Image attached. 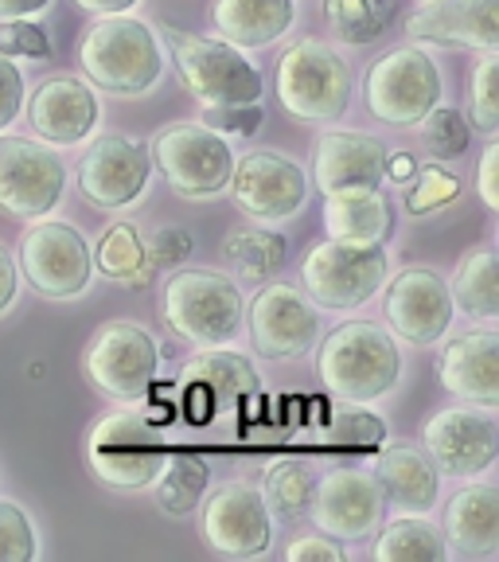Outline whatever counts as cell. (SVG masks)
I'll use <instances>...</instances> for the list:
<instances>
[{"mask_svg":"<svg viewBox=\"0 0 499 562\" xmlns=\"http://www.w3.org/2000/svg\"><path fill=\"white\" fill-rule=\"evenodd\" d=\"M207 481H211V469L203 457L180 453V457H172V461H165L160 476L152 481L157 484L160 512H168V516H175V519L192 516L203 496H207Z\"/></svg>","mask_w":499,"mask_h":562,"instance_id":"d6a6232c","label":"cell"},{"mask_svg":"<svg viewBox=\"0 0 499 562\" xmlns=\"http://www.w3.org/2000/svg\"><path fill=\"white\" fill-rule=\"evenodd\" d=\"M16 293H20V270H16V258L9 255V246L0 243V316H4L12 305H16Z\"/></svg>","mask_w":499,"mask_h":562,"instance_id":"7dc6e473","label":"cell"},{"mask_svg":"<svg viewBox=\"0 0 499 562\" xmlns=\"http://www.w3.org/2000/svg\"><path fill=\"white\" fill-rule=\"evenodd\" d=\"M16 270L39 297L70 301L82 297L94 278V255L90 243L75 223L63 220H35L20 235L16 246Z\"/></svg>","mask_w":499,"mask_h":562,"instance_id":"30bf717a","label":"cell"},{"mask_svg":"<svg viewBox=\"0 0 499 562\" xmlns=\"http://www.w3.org/2000/svg\"><path fill=\"white\" fill-rule=\"evenodd\" d=\"M79 67L94 90L140 98L165 75V52L145 20L117 12V16H98L87 27L79 40Z\"/></svg>","mask_w":499,"mask_h":562,"instance_id":"7a4b0ae2","label":"cell"},{"mask_svg":"<svg viewBox=\"0 0 499 562\" xmlns=\"http://www.w3.org/2000/svg\"><path fill=\"white\" fill-rule=\"evenodd\" d=\"M67 165L35 137H12L0 130V211L12 220H44L63 203Z\"/></svg>","mask_w":499,"mask_h":562,"instance_id":"7c38bea8","label":"cell"},{"mask_svg":"<svg viewBox=\"0 0 499 562\" xmlns=\"http://www.w3.org/2000/svg\"><path fill=\"white\" fill-rule=\"evenodd\" d=\"M230 200L254 223L293 220L308 200V172L277 149H254L235 160L230 172Z\"/></svg>","mask_w":499,"mask_h":562,"instance_id":"5bb4252c","label":"cell"},{"mask_svg":"<svg viewBox=\"0 0 499 562\" xmlns=\"http://www.w3.org/2000/svg\"><path fill=\"white\" fill-rule=\"evenodd\" d=\"M297 20V0H215L211 24L215 35L242 52L277 44Z\"/></svg>","mask_w":499,"mask_h":562,"instance_id":"4316f807","label":"cell"},{"mask_svg":"<svg viewBox=\"0 0 499 562\" xmlns=\"http://www.w3.org/2000/svg\"><path fill=\"white\" fill-rule=\"evenodd\" d=\"M223 255L235 266L238 278L270 281V278H277L285 258H290V243H285V235H277V231L246 223V227H235L223 238Z\"/></svg>","mask_w":499,"mask_h":562,"instance_id":"4dcf8cb0","label":"cell"},{"mask_svg":"<svg viewBox=\"0 0 499 562\" xmlns=\"http://www.w3.org/2000/svg\"><path fill=\"white\" fill-rule=\"evenodd\" d=\"M421 140H426V149L433 153L438 160H453L473 145V125L461 110H449V105H433L430 114L418 122Z\"/></svg>","mask_w":499,"mask_h":562,"instance_id":"8d00e7d4","label":"cell"},{"mask_svg":"<svg viewBox=\"0 0 499 562\" xmlns=\"http://www.w3.org/2000/svg\"><path fill=\"white\" fill-rule=\"evenodd\" d=\"M325 231L336 243H383L390 203L378 188H340L325 195Z\"/></svg>","mask_w":499,"mask_h":562,"instance_id":"83f0119b","label":"cell"},{"mask_svg":"<svg viewBox=\"0 0 499 562\" xmlns=\"http://www.w3.org/2000/svg\"><path fill=\"white\" fill-rule=\"evenodd\" d=\"M75 4L90 16H117V12H133L140 0H75Z\"/></svg>","mask_w":499,"mask_h":562,"instance_id":"f907efd6","label":"cell"},{"mask_svg":"<svg viewBox=\"0 0 499 562\" xmlns=\"http://www.w3.org/2000/svg\"><path fill=\"white\" fill-rule=\"evenodd\" d=\"M445 547L465 559H491L499 551V488L468 484L445 504L441 516Z\"/></svg>","mask_w":499,"mask_h":562,"instance_id":"d4e9b609","label":"cell"},{"mask_svg":"<svg viewBox=\"0 0 499 562\" xmlns=\"http://www.w3.org/2000/svg\"><path fill=\"white\" fill-rule=\"evenodd\" d=\"M375 481L383 488V501L410 512V516H426V512L438 508L441 473L426 457V449L386 446L375 461Z\"/></svg>","mask_w":499,"mask_h":562,"instance_id":"484cf974","label":"cell"},{"mask_svg":"<svg viewBox=\"0 0 499 562\" xmlns=\"http://www.w3.org/2000/svg\"><path fill=\"white\" fill-rule=\"evenodd\" d=\"M371 559L375 562H445L449 547L445 536L430 519L421 516H398L378 531V539L371 543Z\"/></svg>","mask_w":499,"mask_h":562,"instance_id":"f546056e","label":"cell"},{"mask_svg":"<svg viewBox=\"0 0 499 562\" xmlns=\"http://www.w3.org/2000/svg\"><path fill=\"white\" fill-rule=\"evenodd\" d=\"M90 255H94L98 270L105 278L122 281V285H145L149 273L157 270L149 258V246H145V238H140V231L133 223H114L102 235L98 250H90Z\"/></svg>","mask_w":499,"mask_h":562,"instance_id":"1f68e13d","label":"cell"},{"mask_svg":"<svg viewBox=\"0 0 499 562\" xmlns=\"http://www.w3.org/2000/svg\"><path fill=\"white\" fill-rule=\"evenodd\" d=\"M273 87L285 114L297 122H340L351 105V63L325 40H297L273 70Z\"/></svg>","mask_w":499,"mask_h":562,"instance_id":"3957f363","label":"cell"},{"mask_svg":"<svg viewBox=\"0 0 499 562\" xmlns=\"http://www.w3.org/2000/svg\"><path fill=\"white\" fill-rule=\"evenodd\" d=\"M449 293L453 305L465 308L476 321H496L499 316V270H496V250L491 246H476L456 262L453 278H449Z\"/></svg>","mask_w":499,"mask_h":562,"instance_id":"f1b7e54d","label":"cell"},{"mask_svg":"<svg viewBox=\"0 0 499 562\" xmlns=\"http://www.w3.org/2000/svg\"><path fill=\"white\" fill-rule=\"evenodd\" d=\"M160 348L149 328L133 321H105L82 351V375L117 403H140L160 379Z\"/></svg>","mask_w":499,"mask_h":562,"instance_id":"9c48e42d","label":"cell"},{"mask_svg":"<svg viewBox=\"0 0 499 562\" xmlns=\"http://www.w3.org/2000/svg\"><path fill=\"white\" fill-rule=\"evenodd\" d=\"M0 55H9V59H47L52 40L32 20H4L0 24Z\"/></svg>","mask_w":499,"mask_h":562,"instance_id":"60d3db41","label":"cell"},{"mask_svg":"<svg viewBox=\"0 0 499 562\" xmlns=\"http://www.w3.org/2000/svg\"><path fill=\"white\" fill-rule=\"evenodd\" d=\"M172 63L188 94H195L203 105H238L262 102L265 79L258 63L242 55V47L227 44L219 35H195L180 27H165Z\"/></svg>","mask_w":499,"mask_h":562,"instance_id":"5b68a950","label":"cell"},{"mask_svg":"<svg viewBox=\"0 0 499 562\" xmlns=\"http://www.w3.org/2000/svg\"><path fill=\"white\" fill-rule=\"evenodd\" d=\"M496 168H499V145L496 137L488 140V149L480 157V200L488 211H499V180H496Z\"/></svg>","mask_w":499,"mask_h":562,"instance_id":"bcb514c9","label":"cell"},{"mask_svg":"<svg viewBox=\"0 0 499 562\" xmlns=\"http://www.w3.org/2000/svg\"><path fill=\"white\" fill-rule=\"evenodd\" d=\"M468 114H473L476 133L496 137L499 133V55L480 52L473 75H468Z\"/></svg>","mask_w":499,"mask_h":562,"instance_id":"d590c367","label":"cell"},{"mask_svg":"<svg viewBox=\"0 0 499 562\" xmlns=\"http://www.w3.org/2000/svg\"><path fill=\"white\" fill-rule=\"evenodd\" d=\"M421 446L438 473L456 476V481H473L488 473L499 457V426L488 414V406H445L430 414L421 426Z\"/></svg>","mask_w":499,"mask_h":562,"instance_id":"4fadbf2b","label":"cell"},{"mask_svg":"<svg viewBox=\"0 0 499 562\" xmlns=\"http://www.w3.org/2000/svg\"><path fill=\"white\" fill-rule=\"evenodd\" d=\"M246 313H250V340L262 360H300L320 340V313L308 293L290 281H270Z\"/></svg>","mask_w":499,"mask_h":562,"instance_id":"2e32d148","label":"cell"},{"mask_svg":"<svg viewBox=\"0 0 499 562\" xmlns=\"http://www.w3.org/2000/svg\"><path fill=\"white\" fill-rule=\"evenodd\" d=\"M386 297H383V316H386V333L395 340H406L413 348H430L441 336L453 328V293H449V281L441 278L430 266H406L398 278L383 281Z\"/></svg>","mask_w":499,"mask_h":562,"instance_id":"9a60e30c","label":"cell"},{"mask_svg":"<svg viewBox=\"0 0 499 562\" xmlns=\"http://www.w3.org/2000/svg\"><path fill=\"white\" fill-rule=\"evenodd\" d=\"M285 559L290 562H348L343 554V543L332 536H297L290 547H285Z\"/></svg>","mask_w":499,"mask_h":562,"instance_id":"ee69618b","label":"cell"},{"mask_svg":"<svg viewBox=\"0 0 499 562\" xmlns=\"http://www.w3.org/2000/svg\"><path fill=\"white\" fill-rule=\"evenodd\" d=\"M328 441H332V446H348V449H375L386 441V422L367 411L336 414L332 430H328Z\"/></svg>","mask_w":499,"mask_h":562,"instance_id":"ab89813d","label":"cell"},{"mask_svg":"<svg viewBox=\"0 0 499 562\" xmlns=\"http://www.w3.org/2000/svg\"><path fill=\"white\" fill-rule=\"evenodd\" d=\"M203 504V539L227 559H258L273 543V512L262 492L242 481H227Z\"/></svg>","mask_w":499,"mask_h":562,"instance_id":"ac0fdd59","label":"cell"},{"mask_svg":"<svg viewBox=\"0 0 499 562\" xmlns=\"http://www.w3.org/2000/svg\"><path fill=\"white\" fill-rule=\"evenodd\" d=\"M98 117H102V102H98L94 87L75 75H52L27 98V125L32 137L55 145V149H75L82 140L94 137Z\"/></svg>","mask_w":499,"mask_h":562,"instance_id":"ffe728a7","label":"cell"},{"mask_svg":"<svg viewBox=\"0 0 499 562\" xmlns=\"http://www.w3.org/2000/svg\"><path fill=\"white\" fill-rule=\"evenodd\" d=\"M398 12V0H325V20L336 40L343 44H375L390 27Z\"/></svg>","mask_w":499,"mask_h":562,"instance_id":"836d02e7","label":"cell"},{"mask_svg":"<svg viewBox=\"0 0 499 562\" xmlns=\"http://www.w3.org/2000/svg\"><path fill=\"white\" fill-rule=\"evenodd\" d=\"M383 488H378L375 473L363 469H332L328 476H320L313 488V524L325 536L340 539V543H360L371 539L383 524Z\"/></svg>","mask_w":499,"mask_h":562,"instance_id":"d6986e66","label":"cell"},{"mask_svg":"<svg viewBox=\"0 0 499 562\" xmlns=\"http://www.w3.org/2000/svg\"><path fill=\"white\" fill-rule=\"evenodd\" d=\"M499 0H426L410 12L406 32L421 44L499 52Z\"/></svg>","mask_w":499,"mask_h":562,"instance_id":"44dd1931","label":"cell"},{"mask_svg":"<svg viewBox=\"0 0 499 562\" xmlns=\"http://www.w3.org/2000/svg\"><path fill=\"white\" fill-rule=\"evenodd\" d=\"M165 325L180 340L219 348L242 333L246 297L238 281L219 270H175L165 281Z\"/></svg>","mask_w":499,"mask_h":562,"instance_id":"277c9868","label":"cell"},{"mask_svg":"<svg viewBox=\"0 0 499 562\" xmlns=\"http://www.w3.org/2000/svg\"><path fill=\"white\" fill-rule=\"evenodd\" d=\"M316 371L340 403L367 406L398 386L402 351H398L395 336L375 321H343L316 351Z\"/></svg>","mask_w":499,"mask_h":562,"instance_id":"6da1fadb","label":"cell"},{"mask_svg":"<svg viewBox=\"0 0 499 562\" xmlns=\"http://www.w3.org/2000/svg\"><path fill=\"white\" fill-rule=\"evenodd\" d=\"M413 172H418V160H413L410 153H406V149H398V153L386 149V176H390L395 184H406Z\"/></svg>","mask_w":499,"mask_h":562,"instance_id":"681fc988","label":"cell"},{"mask_svg":"<svg viewBox=\"0 0 499 562\" xmlns=\"http://www.w3.org/2000/svg\"><path fill=\"white\" fill-rule=\"evenodd\" d=\"M152 165L168 180L175 195L184 200H215L230 188L235 172V149L230 137L215 133L207 122H175L152 137Z\"/></svg>","mask_w":499,"mask_h":562,"instance_id":"8992f818","label":"cell"},{"mask_svg":"<svg viewBox=\"0 0 499 562\" xmlns=\"http://www.w3.org/2000/svg\"><path fill=\"white\" fill-rule=\"evenodd\" d=\"M24 98H27L24 70L9 55H0V130H9L16 122L20 110H24Z\"/></svg>","mask_w":499,"mask_h":562,"instance_id":"7bdbcfd3","label":"cell"},{"mask_svg":"<svg viewBox=\"0 0 499 562\" xmlns=\"http://www.w3.org/2000/svg\"><path fill=\"white\" fill-rule=\"evenodd\" d=\"M363 102L383 125H418L441 102V70L413 44L390 47L363 75Z\"/></svg>","mask_w":499,"mask_h":562,"instance_id":"8fae6325","label":"cell"},{"mask_svg":"<svg viewBox=\"0 0 499 562\" xmlns=\"http://www.w3.org/2000/svg\"><path fill=\"white\" fill-rule=\"evenodd\" d=\"M168 453L157 426L137 411H114L87 434V465L94 481L117 492L149 488L165 469Z\"/></svg>","mask_w":499,"mask_h":562,"instance_id":"52a82bcc","label":"cell"},{"mask_svg":"<svg viewBox=\"0 0 499 562\" xmlns=\"http://www.w3.org/2000/svg\"><path fill=\"white\" fill-rule=\"evenodd\" d=\"M203 122L211 125L223 137H254L265 122L262 102H238V105H207V117Z\"/></svg>","mask_w":499,"mask_h":562,"instance_id":"b9f144b4","label":"cell"},{"mask_svg":"<svg viewBox=\"0 0 499 562\" xmlns=\"http://www.w3.org/2000/svg\"><path fill=\"white\" fill-rule=\"evenodd\" d=\"M39 554L35 524L16 501H0V562H32Z\"/></svg>","mask_w":499,"mask_h":562,"instance_id":"f35d334b","label":"cell"},{"mask_svg":"<svg viewBox=\"0 0 499 562\" xmlns=\"http://www.w3.org/2000/svg\"><path fill=\"white\" fill-rule=\"evenodd\" d=\"M390 258L383 243H316L308 246L305 262H300V281L316 308L328 313H351V308L367 305L383 290Z\"/></svg>","mask_w":499,"mask_h":562,"instance_id":"ba28073f","label":"cell"},{"mask_svg":"<svg viewBox=\"0 0 499 562\" xmlns=\"http://www.w3.org/2000/svg\"><path fill=\"white\" fill-rule=\"evenodd\" d=\"M456 195H461V180L441 165L418 168V172L406 180V211L418 215V220L449 207V203H456Z\"/></svg>","mask_w":499,"mask_h":562,"instance_id":"74e56055","label":"cell"},{"mask_svg":"<svg viewBox=\"0 0 499 562\" xmlns=\"http://www.w3.org/2000/svg\"><path fill=\"white\" fill-rule=\"evenodd\" d=\"M52 0H0V24L4 20H32L47 9Z\"/></svg>","mask_w":499,"mask_h":562,"instance_id":"c3c4849f","label":"cell"},{"mask_svg":"<svg viewBox=\"0 0 499 562\" xmlns=\"http://www.w3.org/2000/svg\"><path fill=\"white\" fill-rule=\"evenodd\" d=\"M313 488H316L313 473H308L300 461H277V465L265 469L262 488H258V492H262V501L270 504L273 516L293 519V516H305V512H308Z\"/></svg>","mask_w":499,"mask_h":562,"instance_id":"e575fe53","label":"cell"},{"mask_svg":"<svg viewBox=\"0 0 499 562\" xmlns=\"http://www.w3.org/2000/svg\"><path fill=\"white\" fill-rule=\"evenodd\" d=\"M152 180L149 145H140L122 133H105L90 145V153L79 165V192L90 207L122 211L145 195Z\"/></svg>","mask_w":499,"mask_h":562,"instance_id":"e0dca14e","label":"cell"},{"mask_svg":"<svg viewBox=\"0 0 499 562\" xmlns=\"http://www.w3.org/2000/svg\"><path fill=\"white\" fill-rule=\"evenodd\" d=\"M438 379L449 395L473 406L499 403V336L488 328L461 333L445 344L438 363Z\"/></svg>","mask_w":499,"mask_h":562,"instance_id":"603a6c76","label":"cell"},{"mask_svg":"<svg viewBox=\"0 0 499 562\" xmlns=\"http://www.w3.org/2000/svg\"><path fill=\"white\" fill-rule=\"evenodd\" d=\"M386 180V145L371 133L332 130L316 137L313 149V184L320 192L340 188H383Z\"/></svg>","mask_w":499,"mask_h":562,"instance_id":"7402d4cb","label":"cell"},{"mask_svg":"<svg viewBox=\"0 0 499 562\" xmlns=\"http://www.w3.org/2000/svg\"><path fill=\"white\" fill-rule=\"evenodd\" d=\"M192 246L195 243L184 227H160L149 243V258H152V266H180V262H188Z\"/></svg>","mask_w":499,"mask_h":562,"instance_id":"f6af8a7d","label":"cell"},{"mask_svg":"<svg viewBox=\"0 0 499 562\" xmlns=\"http://www.w3.org/2000/svg\"><path fill=\"white\" fill-rule=\"evenodd\" d=\"M180 383H184L188 395H203L211 406V414H230L238 403L258 395V368L246 356L230 348H207L200 356L184 363L180 371Z\"/></svg>","mask_w":499,"mask_h":562,"instance_id":"cb8c5ba5","label":"cell"}]
</instances>
